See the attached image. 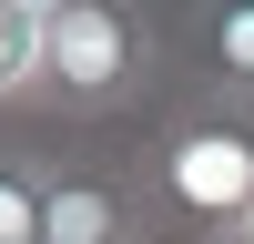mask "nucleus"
<instances>
[{"mask_svg": "<svg viewBox=\"0 0 254 244\" xmlns=\"http://www.w3.org/2000/svg\"><path fill=\"white\" fill-rule=\"evenodd\" d=\"M142 203L183 234L224 244L254 214V102L224 92H183L153 122V153H142Z\"/></svg>", "mask_w": 254, "mask_h": 244, "instance_id": "nucleus-1", "label": "nucleus"}, {"mask_svg": "<svg viewBox=\"0 0 254 244\" xmlns=\"http://www.w3.org/2000/svg\"><path fill=\"white\" fill-rule=\"evenodd\" d=\"M153 81V20L142 0H71L41 20V102L51 112H122Z\"/></svg>", "mask_w": 254, "mask_h": 244, "instance_id": "nucleus-2", "label": "nucleus"}, {"mask_svg": "<svg viewBox=\"0 0 254 244\" xmlns=\"http://www.w3.org/2000/svg\"><path fill=\"white\" fill-rule=\"evenodd\" d=\"M142 234H153L142 173H112V163H41V244H142Z\"/></svg>", "mask_w": 254, "mask_h": 244, "instance_id": "nucleus-3", "label": "nucleus"}, {"mask_svg": "<svg viewBox=\"0 0 254 244\" xmlns=\"http://www.w3.org/2000/svg\"><path fill=\"white\" fill-rule=\"evenodd\" d=\"M183 61L203 92L254 102V0H183Z\"/></svg>", "mask_w": 254, "mask_h": 244, "instance_id": "nucleus-4", "label": "nucleus"}, {"mask_svg": "<svg viewBox=\"0 0 254 244\" xmlns=\"http://www.w3.org/2000/svg\"><path fill=\"white\" fill-rule=\"evenodd\" d=\"M0 102H41V20L0 10Z\"/></svg>", "mask_w": 254, "mask_h": 244, "instance_id": "nucleus-5", "label": "nucleus"}, {"mask_svg": "<svg viewBox=\"0 0 254 244\" xmlns=\"http://www.w3.org/2000/svg\"><path fill=\"white\" fill-rule=\"evenodd\" d=\"M0 244H41V163L0 153Z\"/></svg>", "mask_w": 254, "mask_h": 244, "instance_id": "nucleus-6", "label": "nucleus"}, {"mask_svg": "<svg viewBox=\"0 0 254 244\" xmlns=\"http://www.w3.org/2000/svg\"><path fill=\"white\" fill-rule=\"evenodd\" d=\"M0 10H20V20H61L71 0H0Z\"/></svg>", "mask_w": 254, "mask_h": 244, "instance_id": "nucleus-7", "label": "nucleus"}, {"mask_svg": "<svg viewBox=\"0 0 254 244\" xmlns=\"http://www.w3.org/2000/svg\"><path fill=\"white\" fill-rule=\"evenodd\" d=\"M224 244H254V214H244V224H234V234H224Z\"/></svg>", "mask_w": 254, "mask_h": 244, "instance_id": "nucleus-8", "label": "nucleus"}]
</instances>
